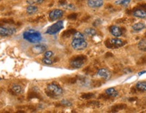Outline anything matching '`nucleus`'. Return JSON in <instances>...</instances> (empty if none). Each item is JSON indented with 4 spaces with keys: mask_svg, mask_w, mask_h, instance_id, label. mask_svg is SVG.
Masks as SVG:
<instances>
[{
    "mask_svg": "<svg viewBox=\"0 0 146 113\" xmlns=\"http://www.w3.org/2000/svg\"><path fill=\"white\" fill-rule=\"evenodd\" d=\"M23 38L26 41L32 43H39L42 40V36L39 32L33 29L26 31L23 33Z\"/></svg>",
    "mask_w": 146,
    "mask_h": 113,
    "instance_id": "nucleus-1",
    "label": "nucleus"
},
{
    "mask_svg": "<svg viewBox=\"0 0 146 113\" xmlns=\"http://www.w3.org/2000/svg\"><path fill=\"white\" fill-rule=\"evenodd\" d=\"M45 93L51 98H58L63 93V90L61 87L55 83H50L47 85Z\"/></svg>",
    "mask_w": 146,
    "mask_h": 113,
    "instance_id": "nucleus-2",
    "label": "nucleus"
},
{
    "mask_svg": "<svg viewBox=\"0 0 146 113\" xmlns=\"http://www.w3.org/2000/svg\"><path fill=\"white\" fill-rule=\"evenodd\" d=\"M87 61V57L83 55L74 56L71 59L70 62V66L74 68H80L84 66L85 62Z\"/></svg>",
    "mask_w": 146,
    "mask_h": 113,
    "instance_id": "nucleus-3",
    "label": "nucleus"
},
{
    "mask_svg": "<svg viewBox=\"0 0 146 113\" xmlns=\"http://www.w3.org/2000/svg\"><path fill=\"white\" fill-rule=\"evenodd\" d=\"M71 45L74 50H83L87 47V43L85 38H73Z\"/></svg>",
    "mask_w": 146,
    "mask_h": 113,
    "instance_id": "nucleus-4",
    "label": "nucleus"
},
{
    "mask_svg": "<svg viewBox=\"0 0 146 113\" xmlns=\"http://www.w3.org/2000/svg\"><path fill=\"white\" fill-rule=\"evenodd\" d=\"M105 44L108 48L114 49L123 46L124 45L126 44V41H125L123 39H118V37H116L115 39L106 40L105 42Z\"/></svg>",
    "mask_w": 146,
    "mask_h": 113,
    "instance_id": "nucleus-5",
    "label": "nucleus"
},
{
    "mask_svg": "<svg viewBox=\"0 0 146 113\" xmlns=\"http://www.w3.org/2000/svg\"><path fill=\"white\" fill-rule=\"evenodd\" d=\"M64 28V23L63 21H58L56 23L52 26H50L47 29L46 33L49 35H55L58 33L60 30Z\"/></svg>",
    "mask_w": 146,
    "mask_h": 113,
    "instance_id": "nucleus-6",
    "label": "nucleus"
},
{
    "mask_svg": "<svg viewBox=\"0 0 146 113\" xmlns=\"http://www.w3.org/2000/svg\"><path fill=\"white\" fill-rule=\"evenodd\" d=\"M16 31L12 27H0V36L1 37H9L16 33Z\"/></svg>",
    "mask_w": 146,
    "mask_h": 113,
    "instance_id": "nucleus-7",
    "label": "nucleus"
},
{
    "mask_svg": "<svg viewBox=\"0 0 146 113\" xmlns=\"http://www.w3.org/2000/svg\"><path fill=\"white\" fill-rule=\"evenodd\" d=\"M64 15L63 10H60V9H56V10H52L49 14V17L52 21H55L61 19Z\"/></svg>",
    "mask_w": 146,
    "mask_h": 113,
    "instance_id": "nucleus-8",
    "label": "nucleus"
},
{
    "mask_svg": "<svg viewBox=\"0 0 146 113\" xmlns=\"http://www.w3.org/2000/svg\"><path fill=\"white\" fill-rule=\"evenodd\" d=\"M98 75L100 77L103 78L104 79L108 80L110 79L112 73L107 68H101L98 71Z\"/></svg>",
    "mask_w": 146,
    "mask_h": 113,
    "instance_id": "nucleus-9",
    "label": "nucleus"
},
{
    "mask_svg": "<svg viewBox=\"0 0 146 113\" xmlns=\"http://www.w3.org/2000/svg\"><path fill=\"white\" fill-rule=\"evenodd\" d=\"M110 31L115 37H120L123 34L122 29L118 26H114V25L110 27Z\"/></svg>",
    "mask_w": 146,
    "mask_h": 113,
    "instance_id": "nucleus-10",
    "label": "nucleus"
},
{
    "mask_svg": "<svg viewBox=\"0 0 146 113\" xmlns=\"http://www.w3.org/2000/svg\"><path fill=\"white\" fill-rule=\"evenodd\" d=\"M47 50L46 45H36L31 48V52L35 54H41L45 52Z\"/></svg>",
    "mask_w": 146,
    "mask_h": 113,
    "instance_id": "nucleus-11",
    "label": "nucleus"
},
{
    "mask_svg": "<svg viewBox=\"0 0 146 113\" xmlns=\"http://www.w3.org/2000/svg\"><path fill=\"white\" fill-rule=\"evenodd\" d=\"M87 4L91 8H98L104 4L103 0H87Z\"/></svg>",
    "mask_w": 146,
    "mask_h": 113,
    "instance_id": "nucleus-12",
    "label": "nucleus"
},
{
    "mask_svg": "<svg viewBox=\"0 0 146 113\" xmlns=\"http://www.w3.org/2000/svg\"><path fill=\"white\" fill-rule=\"evenodd\" d=\"M133 14L135 17L140 18V19H145V18H146V10L137 8L135 10H133Z\"/></svg>",
    "mask_w": 146,
    "mask_h": 113,
    "instance_id": "nucleus-13",
    "label": "nucleus"
},
{
    "mask_svg": "<svg viewBox=\"0 0 146 113\" xmlns=\"http://www.w3.org/2000/svg\"><path fill=\"white\" fill-rule=\"evenodd\" d=\"M11 90H12L14 94H22L23 93V87H22L21 85L18 84H14L12 85Z\"/></svg>",
    "mask_w": 146,
    "mask_h": 113,
    "instance_id": "nucleus-14",
    "label": "nucleus"
},
{
    "mask_svg": "<svg viewBox=\"0 0 146 113\" xmlns=\"http://www.w3.org/2000/svg\"><path fill=\"white\" fill-rule=\"evenodd\" d=\"M106 94L108 96H109L110 97H117L118 96V92L116 90H115L113 87H110V88L107 89L106 90Z\"/></svg>",
    "mask_w": 146,
    "mask_h": 113,
    "instance_id": "nucleus-15",
    "label": "nucleus"
},
{
    "mask_svg": "<svg viewBox=\"0 0 146 113\" xmlns=\"http://www.w3.org/2000/svg\"><path fill=\"white\" fill-rule=\"evenodd\" d=\"M132 28L134 31H138L143 30V29H145V25L143 23H137L135 24V25H133Z\"/></svg>",
    "mask_w": 146,
    "mask_h": 113,
    "instance_id": "nucleus-16",
    "label": "nucleus"
},
{
    "mask_svg": "<svg viewBox=\"0 0 146 113\" xmlns=\"http://www.w3.org/2000/svg\"><path fill=\"white\" fill-rule=\"evenodd\" d=\"M37 11H38V8L36 6H35V5H30L27 8V12L29 14H30V15L31 14H33L35 13H36Z\"/></svg>",
    "mask_w": 146,
    "mask_h": 113,
    "instance_id": "nucleus-17",
    "label": "nucleus"
},
{
    "mask_svg": "<svg viewBox=\"0 0 146 113\" xmlns=\"http://www.w3.org/2000/svg\"><path fill=\"white\" fill-rule=\"evenodd\" d=\"M76 31L75 29H68V30L65 31L63 32V33L62 34V36L63 37H69L70 36H73V35L75 33Z\"/></svg>",
    "mask_w": 146,
    "mask_h": 113,
    "instance_id": "nucleus-18",
    "label": "nucleus"
},
{
    "mask_svg": "<svg viewBox=\"0 0 146 113\" xmlns=\"http://www.w3.org/2000/svg\"><path fill=\"white\" fill-rule=\"evenodd\" d=\"M136 88L138 90L141 92H145L146 91V82H139L136 84Z\"/></svg>",
    "mask_w": 146,
    "mask_h": 113,
    "instance_id": "nucleus-19",
    "label": "nucleus"
},
{
    "mask_svg": "<svg viewBox=\"0 0 146 113\" xmlns=\"http://www.w3.org/2000/svg\"><path fill=\"white\" fill-rule=\"evenodd\" d=\"M126 107H127V105L125 104H116V105H114V106L112 107V112H118V110H123V109H125Z\"/></svg>",
    "mask_w": 146,
    "mask_h": 113,
    "instance_id": "nucleus-20",
    "label": "nucleus"
},
{
    "mask_svg": "<svg viewBox=\"0 0 146 113\" xmlns=\"http://www.w3.org/2000/svg\"><path fill=\"white\" fill-rule=\"evenodd\" d=\"M138 48L141 51L146 52V39H141L138 43Z\"/></svg>",
    "mask_w": 146,
    "mask_h": 113,
    "instance_id": "nucleus-21",
    "label": "nucleus"
},
{
    "mask_svg": "<svg viewBox=\"0 0 146 113\" xmlns=\"http://www.w3.org/2000/svg\"><path fill=\"white\" fill-rule=\"evenodd\" d=\"M85 33L89 36H94L96 35V31L94 29L92 28H87L85 30Z\"/></svg>",
    "mask_w": 146,
    "mask_h": 113,
    "instance_id": "nucleus-22",
    "label": "nucleus"
},
{
    "mask_svg": "<svg viewBox=\"0 0 146 113\" xmlns=\"http://www.w3.org/2000/svg\"><path fill=\"white\" fill-rule=\"evenodd\" d=\"M131 1V0H118V1H116L115 2V3L116 5H124V6H127V5L129 4Z\"/></svg>",
    "mask_w": 146,
    "mask_h": 113,
    "instance_id": "nucleus-23",
    "label": "nucleus"
},
{
    "mask_svg": "<svg viewBox=\"0 0 146 113\" xmlns=\"http://www.w3.org/2000/svg\"><path fill=\"white\" fill-rule=\"evenodd\" d=\"M42 62H43V64H45L51 65L54 63V62H53L52 60H51L50 58L45 57L44 58H43V59H42Z\"/></svg>",
    "mask_w": 146,
    "mask_h": 113,
    "instance_id": "nucleus-24",
    "label": "nucleus"
},
{
    "mask_svg": "<svg viewBox=\"0 0 146 113\" xmlns=\"http://www.w3.org/2000/svg\"><path fill=\"white\" fill-rule=\"evenodd\" d=\"M94 97V94H92V93H88V94H83L81 96V98H83V99L85 100H89L91 99V98Z\"/></svg>",
    "mask_w": 146,
    "mask_h": 113,
    "instance_id": "nucleus-25",
    "label": "nucleus"
},
{
    "mask_svg": "<svg viewBox=\"0 0 146 113\" xmlns=\"http://www.w3.org/2000/svg\"><path fill=\"white\" fill-rule=\"evenodd\" d=\"M61 103L63 105L67 106H70L72 105V103H71L69 101V100H62Z\"/></svg>",
    "mask_w": 146,
    "mask_h": 113,
    "instance_id": "nucleus-26",
    "label": "nucleus"
},
{
    "mask_svg": "<svg viewBox=\"0 0 146 113\" xmlns=\"http://www.w3.org/2000/svg\"><path fill=\"white\" fill-rule=\"evenodd\" d=\"M53 55H54V53H53L52 51H46L44 54L45 58H50Z\"/></svg>",
    "mask_w": 146,
    "mask_h": 113,
    "instance_id": "nucleus-27",
    "label": "nucleus"
},
{
    "mask_svg": "<svg viewBox=\"0 0 146 113\" xmlns=\"http://www.w3.org/2000/svg\"><path fill=\"white\" fill-rule=\"evenodd\" d=\"M138 64H146V58L145 57H142L137 62Z\"/></svg>",
    "mask_w": 146,
    "mask_h": 113,
    "instance_id": "nucleus-28",
    "label": "nucleus"
},
{
    "mask_svg": "<svg viewBox=\"0 0 146 113\" xmlns=\"http://www.w3.org/2000/svg\"><path fill=\"white\" fill-rule=\"evenodd\" d=\"M87 104L89 105V106H98L100 105V102H96V101H92V102H89Z\"/></svg>",
    "mask_w": 146,
    "mask_h": 113,
    "instance_id": "nucleus-29",
    "label": "nucleus"
},
{
    "mask_svg": "<svg viewBox=\"0 0 146 113\" xmlns=\"http://www.w3.org/2000/svg\"><path fill=\"white\" fill-rule=\"evenodd\" d=\"M76 17H77V14H70V15H69L68 16V19H70V20L75 19Z\"/></svg>",
    "mask_w": 146,
    "mask_h": 113,
    "instance_id": "nucleus-30",
    "label": "nucleus"
},
{
    "mask_svg": "<svg viewBox=\"0 0 146 113\" xmlns=\"http://www.w3.org/2000/svg\"><path fill=\"white\" fill-rule=\"evenodd\" d=\"M66 8H68V9H70V10H74V9H75V7H74V5H72V4L68 5L66 6Z\"/></svg>",
    "mask_w": 146,
    "mask_h": 113,
    "instance_id": "nucleus-31",
    "label": "nucleus"
},
{
    "mask_svg": "<svg viewBox=\"0 0 146 113\" xmlns=\"http://www.w3.org/2000/svg\"><path fill=\"white\" fill-rule=\"evenodd\" d=\"M44 1V0H33V2L36 3H39V4H41Z\"/></svg>",
    "mask_w": 146,
    "mask_h": 113,
    "instance_id": "nucleus-32",
    "label": "nucleus"
},
{
    "mask_svg": "<svg viewBox=\"0 0 146 113\" xmlns=\"http://www.w3.org/2000/svg\"><path fill=\"white\" fill-rule=\"evenodd\" d=\"M129 101H134V100H136L137 98H129Z\"/></svg>",
    "mask_w": 146,
    "mask_h": 113,
    "instance_id": "nucleus-33",
    "label": "nucleus"
},
{
    "mask_svg": "<svg viewBox=\"0 0 146 113\" xmlns=\"http://www.w3.org/2000/svg\"><path fill=\"white\" fill-rule=\"evenodd\" d=\"M145 72H146V71H142V72H140L139 73V75H141V74L145 73Z\"/></svg>",
    "mask_w": 146,
    "mask_h": 113,
    "instance_id": "nucleus-34",
    "label": "nucleus"
},
{
    "mask_svg": "<svg viewBox=\"0 0 146 113\" xmlns=\"http://www.w3.org/2000/svg\"><path fill=\"white\" fill-rule=\"evenodd\" d=\"M0 80H1V78H0Z\"/></svg>",
    "mask_w": 146,
    "mask_h": 113,
    "instance_id": "nucleus-35",
    "label": "nucleus"
}]
</instances>
